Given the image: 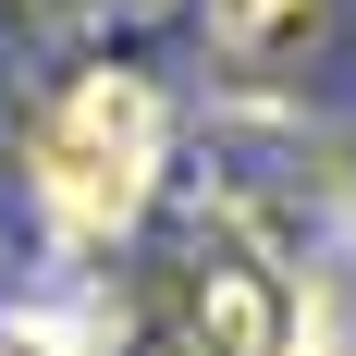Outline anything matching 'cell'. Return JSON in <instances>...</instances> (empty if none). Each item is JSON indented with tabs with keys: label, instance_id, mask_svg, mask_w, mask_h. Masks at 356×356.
Returning <instances> with one entry per match:
<instances>
[{
	"label": "cell",
	"instance_id": "1",
	"mask_svg": "<svg viewBox=\"0 0 356 356\" xmlns=\"http://www.w3.org/2000/svg\"><path fill=\"white\" fill-rule=\"evenodd\" d=\"M147 184H160V86L147 74H74L49 123H37V197L74 246H111L147 221Z\"/></svg>",
	"mask_w": 356,
	"mask_h": 356
},
{
	"label": "cell",
	"instance_id": "3",
	"mask_svg": "<svg viewBox=\"0 0 356 356\" xmlns=\"http://www.w3.org/2000/svg\"><path fill=\"white\" fill-rule=\"evenodd\" d=\"M0 356H62V344H49V332H0Z\"/></svg>",
	"mask_w": 356,
	"mask_h": 356
},
{
	"label": "cell",
	"instance_id": "2",
	"mask_svg": "<svg viewBox=\"0 0 356 356\" xmlns=\"http://www.w3.org/2000/svg\"><path fill=\"white\" fill-rule=\"evenodd\" d=\"M209 37L234 62H283V49L320 37V0H209Z\"/></svg>",
	"mask_w": 356,
	"mask_h": 356
}]
</instances>
